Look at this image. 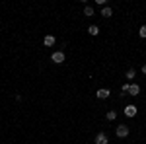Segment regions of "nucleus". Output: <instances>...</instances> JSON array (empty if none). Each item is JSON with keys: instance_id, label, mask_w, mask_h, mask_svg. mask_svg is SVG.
Returning a JSON list of instances; mask_svg holds the SVG:
<instances>
[{"instance_id": "nucleus-1", "label": "nucleus", "mask_w": 146, "mask_h": 144, "mask_svg": "<svg viewBox=\"0 0 146 144\" xmlns=\"http://www.w3.org/2000/svg\"><path fill=\"white\" fill-rule=\"evenodd\" d=\"M51 60H53L55 64H62V62H64V53H62V51H55V53L51 55Z\"/></svg>"}, {"instance_id": "nucleus-2", "label": "nucleus", "mask_w": 146, "mask_h": 144, "mask_svg": "<svg viewBox=\"0 0 146 144\" xmlns=\"http://www.w3.org/2000/svg\"><path fill=\"white\" fill-rule=\"evenodd\" d=\"M96 96H98V100H107L109 96H111V92L107 88H100L98 92H96Z\"/></svg>"}, {"instance_id": "nucleus-3", "label": "nucleus", "mask_w": 146, "mask_h": 144, "mask_svg": "<svg viewBox=\"0 0 146 144\" xmlns=\"http://www.w3.org/2000/svg\"><path fill=\"white\" fill-rule=\"evenodd\" d=\"M115 133H117V136H119V138H125V136L129 134V127H127V125H119Z\"/></svg>"}, {"instance_id": "nucleus-4", "label": "nucleus", "mask_w": 146, "mask_h": 144, "mask_svg": "<svg viewBox=\"0 0 146 144\" xmlns=\"http://www.w3.org/2000/svg\"><path fill=\"white\" fill-rule=\"evenodd\" d=\"M125 115H127V117H135L136 115V105H127V107H125Z\"/></svg>"}, {"instance_id": "nucleus-5", "label": "nucleus", "mask_w": 146, "mask_h": 144, "mask_svg": "<svg viewBox=\"0 0 146 144\" xmlns=\"http://www.w3.org/2000/svg\"><path fill=\"white\" fill-rule=\"evenodd\" d=\"M96 144H107L109 140H107V134H103V133H100L98 136H96V140H94Z\"/></svg>"}, {"instance_id": "nucleus-6", "label": "nucleus", "mask_w": 146, "mask_h": 144, "mask_svg": "<svg viewBox=\"0 0 146 144\" xmlns=\"http://www.w3.org/2000/svg\"><path fill=\"white\" fill-rule=\"evenodd\" d=\"M129 92H131V96H138L140 94V86L138 84H129Z\"/></svg>"}, {"instance_id": "nucleus-7", "label": "nucleus", "mask_w": 146, "mask_h": 144, "mask_svg": "<svg viewBox=\"0 0 146 144\" xmlns=\"http://www.w3.org/2000/svg\"><path fill=\"white\" fill-rule=\"evenodd\" d=\"M101 16H103V18H111V16H113V10L109 8V6H103V10H101Z\"/></svg>"}, {"instance_id": "nucleus-8", "label": "nucleus", "mask_w": 146, "mask_h": 144, "mask_svg": "<svg viewBox=\"0 0 146 144\" xmlns=\"http://www.w3.org/2000/svg\"><path fill=\"white\" fill-rule=\"evenodd\" d=\"M88 33L94 35V37H96V35H100V27H98V25H90V27H88Z\"/></svg>"}, {"instance_id": "nucleus-9", "label": "nucleus", "mask_w": 146, "mask_h": 144, "mask_svg": "<svg viewBox=\"0 0 146 144\" xmlns=\"http://www.w3.org/2000/svg\"><path fill=\"white\" fill-rule=\"evenodd\" d=\"M43 43H45V47H51V45L55 43V37H53V35H45V39H43Z\"/></svg>"}, {"instance_id": "nucleus-10", "label": "nucleus", "mask_w": 146, "mask_h": 144, "mask_svg": "<svg viewBox=\"0 0 146 144\" xmlns=\"http://www.w3.org/2000/svg\"><path fill=\"white\" fill-rule=\"evenodd\" d=\"M105 117H107V121H115V119H117V111H107Z\"/></svg>"}, {"instance_id": "nucleus-11", "label": "nucleus", "mask_w": 146, "mask_h": 144, "mask_svg": "<svg viewBox=\"0 0 146 144\" xmlns=\"http://www.w3.org/2000/svg\"><path fill=\"white\" fill-rule=\"evenodd\" d=\"M84 14L86 16H94V8L92 6H84Z\"/></svg>"}, {"instance_id": "nucleus-12", "label": "nucleus", "mask_w": 146, "mask_h": 144, "mask_svg": "<svg viewBox=\"0 0 146 144\" xmlns=\"http://www.w3.org/2000/svg\"><path fill=\"white\" fill-rule=\"evenodd\" d=\"M138 35H140L142 39H146V25H142V27L138 29Z\"/></svg>"}, {"instance_id": "nucleus-13", "label": "nucleus", "mask_w": 146, "mask_h": 144, "mask_svg": "<svg viewBox=\"0 0 146 144\" xmlns=\"http://www.w3.org/2000/svg\"><path fill=\"white\" fill-rule=\"evenodd\" d=\"M135 74H136V72L133 70V68H131V70H127V74H125V76L129 78V80H133V78H135Z\"/></svg>"}, {"instance_id": "nucleus-14", "label": "nucleus", "mask_w": 146, "mask_h": 144, "mask_svg": "<svg viewBox=\"0 0 146 144\" xmlns=\"http://www.w3.org/2000/svg\"><path fill=\"white\" fill-rule=\"evenodd\" d=\"M142 74H144V76H146V64H144V66H142Z\"/></svg>"}]
</instances>
